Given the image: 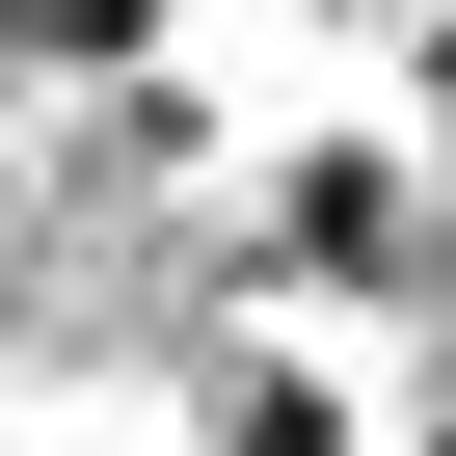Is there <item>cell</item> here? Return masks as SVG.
Returning <instances> with one entry per match:
<instances>
[{
  "mask_svg": "<svg viewBox=\"0 0 456 456\" xmlns=\"http://www.w3.org/2000/svg\"><path fill=\"white\" fill-rule=\"evenodd\" d=\"M0 456H28V429H0Z\"/></svg>",
  "mask_w": 456,
  "mask_h": 456,
  "instance_id": "2",
  "label": "cell"
},
{
  "mask_svg": "<svg viewBox=\"0 0 456 456\" xmlns=\"http://www.w3.org/2000/svg\"><path fill=\"white\" fill-rule=\"evenodd\" d=\"M188 456H376V403H349V349H322V322H215Z\"/></svg>",
  "mask_w": 456,
  "mask_h": 456,
  "instance_id": "1",
  "label": "cell"
}]
</instances>
